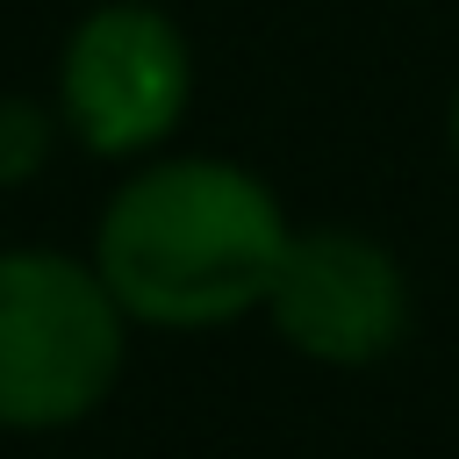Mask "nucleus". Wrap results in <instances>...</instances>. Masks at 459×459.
Listing matches in <instances>:
<instances>
[{"label":"nucleus","instance_id":"obj_3","mask_svg":"<svg viewBox=\"0 0 459 459\" xmlns=\"http://www.w3.org/2000/svg\"><path fill=\"white\" fill-rule=\"evenodd\" d=\"M194 57L172 14L143 0H108L72 22L57 57V122L93 158H143L186 115Z\"/></svg>","mask_w":459,"mask_h":459},{"label":"nucleus","instance_id":"obj_4","mask_svg":"<svg viewBox=\"0 0 459 459\" xmlns=\"http://www.w3.org/2000/svg\"><path fill=\"white\" fill-rule=\"evenodd\" d=\"M265 316L294 351H308L323 366H366L402 337L409 287H402V265L373 237L301 230V237H287V258L265 287Z\"/></svg>","mask_w":459,"mask_h":459},{"label":"nucleus","instance_id":"obj_6","mask_svg":"<svg viewBox=\"0 0 459 459\" xmlns=\"http://www.w3.org/2000/svg\"><path fill=\"white\" fill-rule=\"evenodd\" d=\"M452 143H459V100H452Z\"/></svg>","mask_w":459,"mask_h":459},{"label":"nucleus","instance_id":"obj_5","mask_svg":"<svg viewBox=\"0 0 459 459\" xmlns=\"http://www.w3.org/2000/svg\"><path fill=\"white\" fill-rule=\"evenodd\" d=\"M50 108H36L29 93H0V186H22L43 172L50 158Z\"/></svg>","mask_w":459,"mask_h":459},{"label":"nucleus","instance_id":"obj_1","mask_svg":"<svg viewBox=\"0 0 459 459\" xmlns=\"http://www.w3.org/2000/svg\"><path fill=\"white\" fill-rule=\"evenodd\" d=\"M287 258L273 186L230 158H165L115 186L93 230V265L129 323L215 330L265 308Z\"/></svg>","mask_w":459,"mask_h":459},{"label":"nucleus","instance_id":"obj_2","mask_svg":"<svg viewBox=\"0 0 459 459\" xmlns=\"http://www.w3.org/2000/svg\"><path fill=\"white\" fill-rule=\"evenodd\" d=\"M122 301L100 265L0 251V430H65L122 380Z\"/></svg>","mask_w":459,"mask_h":459}]
</instances>
